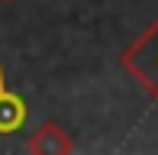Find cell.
Instances as JSON below:
<instances>
[{
  "label": "cell",
  "instance_id": "cell-3",
  "mask_svg": "<svg viewBox=\"0 0 158 155\" xmlns=\"http://www.w3.org/2000/svg\"><path fill=\"white\" fill-rule=\"evenodd\" d=\"M26 116H29V103H26V97H19L16 90L6 84L3 65H0V136L19 132L26 126Z\"/></svg>",
  "mask_w": 158,
  "mask_h": 155
},
{
  "label": "cell",
  "instance_id": "cell-1",
  "mask_svg": "<svg viewBox=\"0 0 158 155\" xmlns=\"http://www.w3.org/2000/svg\"><path fill=\"white\" fill-rule=\"evenodd\" d=\"M119 65L158 103V16L119 52Z\"/></svg>",
  "mask_w": 158,
  "mask_h": 155
},
{
  "label": "cell",
  "instance_id": "cell-4",
  "mask_svg": "<svg viewBox=\"0 0 158 155\" xmlns=\"http://www.w3.org/2000/svg\"><path fill=\"white\" fill-rule=\"evenodd\" d=\"M0 3H3V0H0Z\"/></svg>",
  "mask_w": 158,
  "mask_h": 155
},
{
  "label": "cell",
  "instance_id": "cell-2",
  "mask_svg": "<svg viewBox=\"0 0 158 155\" xmlns=\"http://www.w3.org/2000/svg\"><path fill=\"white\" fill-rule=\"evenodd\" d=\"M26 152H32V155H68V152H74V139H71V132L58 119H45L29 136Z\"/></svg>",
  "mask_w": 158,
  "mask_h": 155
}]
</instances>
